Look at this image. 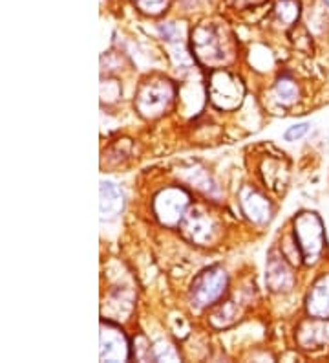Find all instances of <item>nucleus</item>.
<instances>
[{
  "label": "nucleus",
  "mask_w": 329,
  "mask_h": 363,
  "mask_svg": "<svg viewBox=\"0 0 329 363\" xmlns=\"http://www.w3.org/2000/svg\"><path fill=\"white\" fill-rule=\"evenodd\" d=\"M190 52L200 65L218 70L236 57L233 31L221 23H202L190 31Z\"/></svg>",
  "instance_id": "obj_1"
},
{
  "label": "nucleus",
  "mask_w": 329,
  "mask_h": 363,
  "mask_svg": "<svg viewBox=\"0 0 329 363\" xmlns=\"http://www.w3.org/2000/svg\"><path fill=\"white\" fill-rule=\"evenodd\" d=\"M175 98L174 84L165 77H149L139 84L136 94V108L146 120H156L172 106Z\"/></svg>",
  "instance_id": "obj_2"
},
{
  "label": "nucleus",
  "mask_w": 329,
  "mask_h": 363,
  "mask_svg": "<svg viewBox=\"0 0 329 363\" xmlns=\"http://www.w3.org/2000/svg\"><path fill=\"white\" fill-rule=\"evenodd\" d=\"M293 237L306 264H315L324 252V224L313 211H300L293 220Z\"/></svg>",
  "instance_id": "obj_3"
},
{
  "label": "nucleus",
  "mask_w": 329,
  "mask_h": 363,
  "mask_svg": "<svg viewBox=\"0 0 329 363\" xmlns=\"http://www.w3.org/2000/svg\"><path fill=\"white\" fill-rule=\"evenodd\" d=\"M229 286V275L221 266H211L194 277L189 290V299L192 308L203 311L225 296Z\"/></svg>",
  "instance_id": "obj_4"
},
{
  "label": "nucleus",
  "mask_w": 329,
  "mask_h": 363,
  "mask_svg": "<svg viewBox=\"0 0 329 363\" xmlns=\"http://www.w3.org/2000/svg\"><path fill=\"white\" fill-rule=\"evenodd\" d=\"M246 89L240 77L225 70H214L209 79V99L219 111H234L241 105Z\"/></svg>",
  "instance_id": "obj_5"
},
{
  "label": "nucleus",
  "mask_w": 329,
  "mask_h": 363,
  "mask_svg": "<svg viewBox=\"0 0 329 363\" xmlns=\"http://www.w3.org/2000/svg\"><path fill=\"white\" fill-rule=\"evenodd\" d=\"M190 204V195L183 187H165L154 199V213L165 226H178L187 215Z\"/></svg>",
  "instance_id": "obj_6"
},
{
  "label": "nucleus",
  "mask_w": 329,
  "mask_h": 363,
  "mask_svg": "<svg viewBox=\"0 0 329 363\" xmlns=\"http://www.w3.org/2000/svg\"><path fill=\"white\" fill-rule=\"evenodd\" d=\"M180 228L190 242L200 244V246H209L211 242H214L219 231L216 218L203 211L202 208L190 209L181 220Z\"/></svg>",
  "instance_id": "obj_7"
},
{
  "label": "nucleus",
  "mask_w": 329,
  "mask_h": 363,
  "mask_svg": "<svg viewBox=\"0 0 329 363\" xmlns=\"http://www.w3.org/2000/svg\"><path fill=\"white\" fill-rule=\"evenodd\" d=\"M132 358L130 343L121 327L112 321H101V362H127Z\"/></svg>",
  "instance_id": "obj_8"
},
{
  "label": "nucleus",
  "mask_w": 329,
  "mask_h": 363,
  "mask_svg": "<svg viewBox=\"0 0 329 363\" xmlns=\"http://www.w3.org/2000/svg\"><path fill=\"white\" fill-rule=\"evenodd\" d=\"M265 283L272 292L285 294L291 292L296 283V277L293 274V268L289 261L285 259L284 253H278L277 250H271L267 257V270H265Z\"/></svg>",
  "instance_id": "obj_9"
},
{
  "label": "nucleus",
  "mask_w": 329,
  "mask_h": 363,
  "mask_svg": "<svg viewBox=\"0 0 329 363\" xmlns=\"http://www.w3.org/2000/svg\"><path fill=\"white\" fill-rule=\"evenodd\" d=\"M294 337L300 349L304 350H316L329 345V319L309 315L299 325Z\"/></svg>",
  "instance_id": "obj_10"
},
{
  "label": "nucleus",
  "mask_w": 329,
  "mask_h": 363,
  "mask_svg": "<svg viewBox=\"0 0 329 363\" xmlns=\"http://www.w3.org/2000/svg\"><path fill=\"white\" fill-rule=\"evenodd\" d=\"M240 206L241 211L255 224H265L271 220L272 208L265 196L260 191L253 189V187H243L240 193Z\"/></svg>",
  "instance_id": "obj_11"
},
{
  "label": "nucleus",
  "mask_w": 329,
  "mask_h": 363,
  "mask_svg": "<svg viewBox=\"0 0 329 363\" xmlns=\"http://www.w3.org/2000/svg\"><path fill=\"white\" fill-rule=\"evenodd\" d=\"M306 312L311 318L329 319V274H322L307 292Z\"/></svg>",
  "instance_id": "obj_12"
},
{
  "label": "nucleus",
  "mask_w": 329,
  "mask_h": 363,
  "mask_svg": "<svg viewBox=\"0 0 329 363\" xmlns=\"http://www.w3.org/2000/svg\"><path fill=\"white\" fill-rule=\"evenodd\" d=\"M125 196L115 184L112 182H101V200H99V211H101V220L110 222L123 213Z\"/></svg>",
  "instance_id": "obj_13"
},
{
  "label": "nucleus",
  "mask_w": 329,
  "mask_h": 363,
  "mask_svg": "<svg viewBox=\"0 0 329 363\" xmlns=\"http://www.w3.org/2000/svg\"><path fill=\"white\" fill-rule=\"evenodd\" d=\"M275 96L284 106H293L300 99V86L291 76L284 74L275 83Z\"/></svg>",
  "instance_id": "obj_14"
},
{
  "label": "nucleus",
  "mask_w": 329,
  "mask_h": 363,
  "mask_svg": "<svg viewBox=\"0 0 329 363\" xmlns=\"http://www.w3.org/2000/svg\"><path fill=\"white\" fill-rule=\"evenodd\" d=\"M275 18L284 26H293L300 18V2L299 0H278L275 4Z\"/></svg>",
  "instance_id": "obj_15"
},
{
  "label": "nucleus",
  "mask_w": 329,
  "mask_h": 363,
  "mask_svg": "<svg viewBox=\"0 0 329 363\" xmlns=\"http://www.w3.org/2000/svg\"><path fill=\"white\" fill-rule=\"evenodd\" d=\"M238 308L234 306V301H227L225 305L218 306L211 315V321L216 328H224L229 327V325H233L238 318Z\"/></svg>",
  "instance_id": "obj_16"
},
{
  "label": "nucleus",
  "mask_w": 329,
  "mask_h": 363,
  "mask_svg": "<svg viewBox=\"0 0 329 363\" xmlns=\"http://www.w3.org/2000/svg\"><path fill=\"white\" fill-rule=\"evenodd\" d=\"M132 2L141 13L150 15V17H158V15L165 13L171 6V0H132Z\"/></svg>",
  "instance_id": "obj_17"
},
{
  "label": "nucleus",
  "mask_w": 329,
  "mask_h": 363,
  "mask_svg": "<svg viewBox=\"0 0 329 363\" xmlns=\"http://www.w3.org/2000/svg\"><path fill=\"white\" fill-rule=\"evenodd\" d=\"M152 359H156V362H180V352L167 341H159V343H156V347H152Z\"/></svg>",
  "instance_id": "obj_18"
},
{
  "label": "nucleus",
  "mask_w": 329,
  "mask_h": 363,
  "mask_svg": "<svg viewBox=\"0 0 329 363\" xmlns=\"http://www.w3.org/2000/svg\"><path fill=\"white\" fill-rule=\"evenodd\" d=\"M187 182H189V184H194L197 189L205 191V193H211V191L214 189V184H212L209 174H207L203 169H189V173H187Z\"/></svg>",
  "instance_id": "obj_19"
},
{
  "label": "nucleus",
  "mask_w": 329,
  "mask_h": 363,
  "mask_svg": "<svg viewBox=\"0 0 329 363\" xmlns=\"http://www.w3.org/2000/svg\"><path fill=\"white\" fill-rule=\"evenodd\" d=\"M311 129V123L309 121H304V123H296L293 127L285 130L284 134V140L285 142H296V140H302L307 133Z\"/></svg>",
  "instance_id": "obj_20"
},
{
  "label": "nucleus",
  "mask_w": 329,
  "mask_h": 363,
  "mask_svg": "<svg viewBox=\"0 0 329 363\" xmlns=\"http://www.w3.org/2000/svg\"><path fill=\"white\" fill-rule=\"evenodd\" d=\"M227 2L236 9H246V8H250V6L262 4V2H265V0H227Z\"/></svg>",
  "instance_id": "obj_21"
},
{
  "label": "nucleus",
  "mask_w": 329,
  "mask_h": 363,
  "mask_svg": "<svg viewBox=\"0 0 329 363\" xmlns=\"http://www.w3.org/2000/svg\"><path fill=\"white\" fill-rule=\"evenodd\" d=\"M324 2H325V6H328V8H329V0H324Z\"/></svg>",
  "instance_id": "obj_22"
}]
</instances>
